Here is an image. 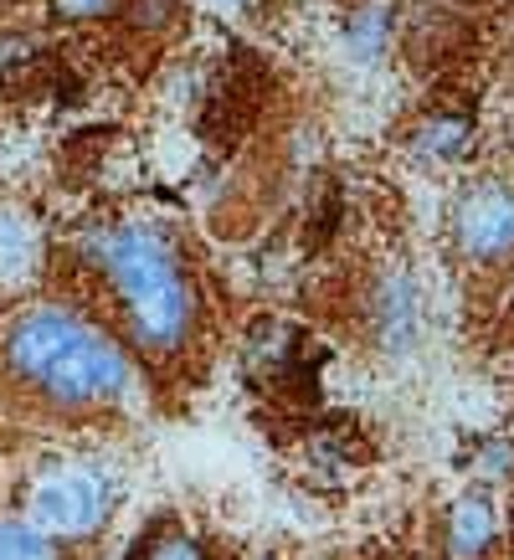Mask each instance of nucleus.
<instances>
[{"label":"nucleus","mask_w":514,"mask_h":560,"mask_svg":"<svg viewBox=\"0 0 514 560\" xmlns=\"http://www.w3.org/2000/svg\"><path fill=\"white\" fill-rule=\"evenodd\" d=\"M103 510H108V493H103L98 474H87V468L47 474L32 489V520L47 535H93Z\"/></svg>","instance_id":"4"},{"label":"nucleus","mask_w":514,"mask_h":560,"mask_svg":"<svg viewBox=\"0 0 514 560\" xmlns=\"http://www.w3.org/2000/svg\"><path fill=\"white\" fill-rule=\"evenodd\" d=\"M494 545V504L489 499H463L453 504V520H447V550L453 556H483Z\"/></svg>","instance_id":"5"},{"label":"nucleus","mask_w":514,"mask_h":560,"mask_svg":"<svg viewBox=\"0 0 514 560\" xmlns=\"http://www.w3.org/2000/svg\"><path fill=\"white\" fill-rule=\"evenodd\" d=\"M175 0H135V26H165Z\"/></svg>","instance_id":"10"},{"label":"nucleus","mask_w":514,"mask_h":560,"mask_svg":"<svg viewBox=\"0 0 514 560\" xmlns=\"http://www.w3.org/2000/svg\"><path fill=\"white\" fill-rule=\"evenodd\" d=\"M453 242L468 262H510L514 257V190L499 180H474L453 201Z\"/></svg>","instance_id":"3"},{"label":"nucleus","mask_w":514,"mask_h":560,"mask_svg":"<svg viewBox=\"0 0 514 560\" xmlns=\"http://www.w3.org/2000/svg\"><path fill=\"white\" fill-rule=\"evenodd\" d=\"M98 262L114 278L129 335L150 355L180 350L190 335V319H196V299H190L186 268H180L171 242L150 226H114L98 242Z\"/></svg>","instance_id":"2"},{"label":"nucleus","mask_w":514,"mask_h":560,"mask_svg":"<svg viewBox=\"0 0 514 560\" xmlns=\"http://www.w3.org/2000/svg\"><path fill=\"white\" fill-rule=\"evenodd\" d=\"M411 329H417V293L407 278H386L376 293V335L392 350H401L411 340Z\"/></svg>","instance_id":"6"},{"label":"nucleus","mask_w":514,"mask_h":560,"mask_svg":"<svg viewBox=\"0 0 514 560\" xmlns=\"http://www.w3.org/2000/svg\"><path fill=\"white\" fill-rule=\"evenodd\" d=\"M57 545L42 525H0V556H51Z\"/></svg>","instance_id":"8"},{"label":"nucleus","mask_w":514,"mask_h":560,"mask_svg":"<svg viewBox=\"0 0 514 560\" xmlns=\"http://www.w3.org/2000/svg\"><path fill=\"white\" fill-rule=\"evenodd\" d=\"M5 360L57 407H103L119 401L129 386V365L119 350L93 324L72 319L62 308H26L5 335Z\"/></svg>","instance_id":"1"},{"label":"nucleus","mask_w":514,"mask_h":560,"mask_svg":"<svg viewBox=\"0 0 514 560\" xmlns=\"http://www.w3.org/2000/svg\"><path fill=\"white\" fill-rule=\"evenodd\" d=\"M392 36V0H360L350 11V47L355 57H376Z\"/></svg>","instance_id":"7"},{"label":"nucleus","mask_w":514,"mask_h":560,"mask_svg":"<svg viewBox=\"0 0 514 560\" xmlns=\"http://www.w3.org/2000/svg\"><path fill=\"white\" fill-rule=\"evenodd\" d=\"M51 11L62 21H98V16H114L119 0H51Z\"/></svg>","instance_id":"9"}]
</instances>
